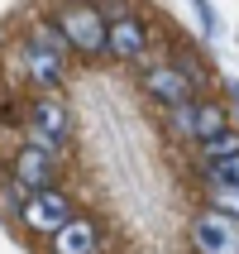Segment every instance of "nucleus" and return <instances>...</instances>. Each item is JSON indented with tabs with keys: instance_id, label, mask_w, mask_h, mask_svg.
Returning <instances> with one entry per match:
<instances>
[{
	"instance_id": "ddd939ff",
	"label": "nucleus",
	"mask_w": 239,
	"mask_h": 254,
	"mask_svg": "<svg viewBox=\"0 0 239 254\" xmlns=\"http://www.w3.org/2000/svg\"><path fill=\"white\" fill-rule=\"evenodd\" d=\"M211 178L239 183V154H230V158H211V163H206V183H211Z\"/></svg>"
},
{
	"instance_id": "423d86ee",
	"label": "nucleus",
	"mask_w": 239,
	"mask_h": 254,
	"mask_svg": "<svg viewBox=\"0 0 239 254\" xmlns=\"http://www.w3.org/2000/svg\"><path fill=\"white\" fill-rule=\"evenodd\" d=\"M53 154L48 149H39V144H24L19 154H14V187L19 192H39V187H53Z\"/></svg>"
},
{
	"instance_id": "0eeeda50",
	"label": "nucleus",
	"mask_w": 239,
	"mask_h": 254,
	"mask_svg": "<svg viewBox=\"0 0 239 254\" xmlns=\"http://www.w3.org/2000/svg\"><path fill=\"white\" fill-rule=\"evenodd\" d=\"M143 48H148V29L134 19V14H115V19H105V53L115 58H139Z\"/></svg>"
},
{
	"instance_id": "9b49d317",
	"label": "nucleus",
	"mask_w": 239,
	"mask_h": 254,
	"mask_svg": "<svg viewBox=\"0 0 239 254\" xmlns=\"http://www.w3.org/2000/svg\"><path fill=\"white\" fill-rule=\"evenodd\" d=\"M201 149H206V158H230V154H239V129H235V125H225L220 134L201 139Z\"/></svg>"
},
{
	"instance_id": "7ed1b4c3",
	"label": "nucleus",
	"mask_w": 239,
	"mask_h": 254,
	"mask_svg": "<svg viewBox=\"0 0 239 254\" xmlns=\"http://www.w3.org/2000/svg\"><path fill=\"white\" fill-rule=\"evenodd\" d=\"M72 139V115L57 96H39L29 106V144H39L48 154H57L62 144Z\"/></svg>"
},
{
	"instance_id": "4468645a",
	"label": "nucleus",
	"mask_w": 239,
	"mask_h": 254,
	"mask_svg": "<svg viewBox=\"0 0 239 254\" xmlns=\"http://www.w3.org/2000/svg\"><path fill=\"white\" fill-rule=\"evenodd\" d=\"M196 5V14H201V24H206V34H215V14H211V0H191Z\"/></svg>"
},
{
	"instance_id": "39448f33",
	"label": "nucleus",
	"mask_w": 239,
	"mask_h": 254,
	"mask_svg": "<svg viewBox=\"0 0 239 254\" xmlns=\"http://www.w3.org/2000/svg\"><path fill=\"white\" fill-rule=\"evenodd\" d=\"M191 245L196 254H239V221L225 211H211L191 226Z\"/></svg>"
},
{
	"instance_id": "9d476101",
	"label": "nucleus",
	"mask_w": 239,
	"mask_h": 254,
	"mask_svg": "<svg viewBox=\"0 0 239 254\" xmlns=\"http://www.w3.org/2000/svg\"><path fill=\"white\" fill-rule=\"evenodd\" d=\"M225 125H230L225 106H215V101H201L196 115H191V139H211V134H220Z\"/></svg>"
},
{
	"instance_id": "f03ea898",
	"label": "nucleus",
	"mask_w": 239,
	"mask_h": 254,
	"mask_svg": "<svg viewBox=\"0 0 239 254\" xmlns=\"http://www.w3.org/2000/svg\"><path fill=\"white\" fill-rule=\"evenodd\" d=\"M57 29H62L67 48H77L82 58L105 53V14L96 5H67V10H57Z\"/></svg>"
},
{
	"instance_id": "f8f14e48",
	"label": "nucleus",
	"mask_w": 239,
	"mask_h": 254,
	"mask_svg": "<svg viewBox=\"0 0 239 254\" xmlns=\"http://www.w3.org/2000/svg\"><path fill=\"white\" fill-rule=\"evenodd\" d=\"M211 197H215V211H225L239 221V183H225V178H211Z\"/></svg>"
},
{
	"instance_id": "6e6552de",
	"label": "nucleus",
	"mask_w": 239,
	"mask_h": 254,
	"mask_svg": "<svg viewBox=\"0 0 239 254\" xmlns=\"http://www.w3.org/2000/svg\"><path fill=\"white\" fill-rule=\"evenodd\" d=\"M143 91H148L158 106H168V111L196 96V86H191V77H187L182 67H153L148 77H143Z\"/></svg>"
},
{
	"instance_id": "1a4fd4ad",
	"label": "nucleus",
	"mask_w": 239,
	"mask_h": 254,
	"mask_svg": "<svg viewBox=\"0 0 239 254\" xmlns=\"http://www.w3.org/2000/svg\"><path fill=\"white\" fill-rule=\"evenodd\" d=\"M100 250V230L86 216H72L53 230V254H96Z\"/></svg>"
},
{
	"instance_id": "20e7f679",
	"label": "nucleus",
	"mask_w": 239,
	"mask_h": 254,
	"mask_svg": "<svg viewBox=\"0 0 239 254\" xmlns=\"http://www.w3.org/2000/svg\"><path fill=\"white\" fill-rule=\"evenodd\" d=\"M19 216L34 235H53L62 221H72V197L57 192V187H39V192H24L19 201Z\"/></svg>"
},
{
	"instance_id": "f257e3e1",
	"label": "nucleus",
	"mask_w": 239,
	"mask_h": 254,
	"mask_svg": "<svg viewBox=\"0 0 239 254\" xmlns=\"http://www.w3.org/2000/svg\"><path fill=\"white\" fill-rule=\"evenodd\" d=\"M19 53H24V67H29V77H34V86H62V77H67V67H62L67 39H62L57 24H39L24 39Z\"/></svg>"
}]
</instances>
